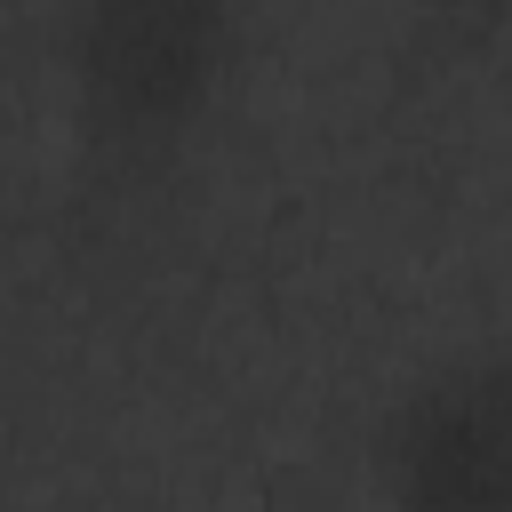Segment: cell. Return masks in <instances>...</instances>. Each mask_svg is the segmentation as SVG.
<instances>
[{
  "label": "cell",
  "instance_id": "cell-3",
  "mask_svg": "<svg viewBox=\"0 0 512 512\" xmlns=\"http://www.w3.org/2000/svg\"><path fill=\"white\" fill-rule=\"evenodd\" d=\"M400 16H408V40H416L432 64H448V56L488 48V40L512 24V0H400Z\"/></svg>",
  "mask_w": 512,
  "mask_h": 512
},
{
  "label": "cell",
  "instance_id": "cell-1",
  "mask_svg": "<svg viewBox=\"0 0 512 512\" xmlns=\"http://www.w3.org/2000/svg\"><path fill=\"white\" fill-rule=\"evenodd\" d=\"M256 64V0H56L40 24V120L88 200L168 184Z\"/></svg>",
  "mask_w": 512,
  "mask_h": 512
},
{
  "label": "cell",
  "instance_id": "cell-2",
  "mask_svg": "<svg viewBox=\"0 0 512 512\" xmlns=\"http://www.w3.org/2000/svg\"><path fill=\"white\" fill-rule=\"evenodd\" d=\"M360 480L408 512H512V336L416 360L360 424Z\"/></svg>",
  "mask_w": 512,
  "mask_h": 512
}]
</instances>
